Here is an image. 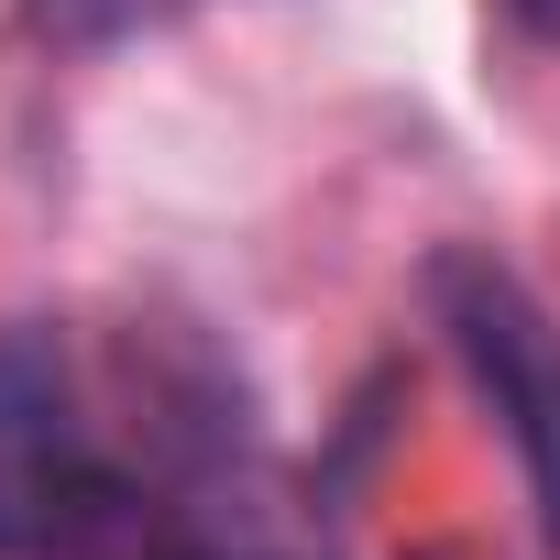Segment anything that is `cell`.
Masks as SVG:
<instances>
[{
  "label": "cell",
  "instance_id": "cell-4",
  "mask_svg": "<svg viewBox=\"0 0 560 560\" xmlns=\"http://www.w3.org/2000/svg\"><path fill=\"white\" fill-rule=\"evenodd\" d=\"M505 23H516L527 45H560V0H505Z\"/></svg>",
  "mask_w": 560,
  "mask_h": 560
},
{
  "label": "cell",
  "instance_id": "cell-1",
  "mask_svg": "<svg viewBox=\"0 0 560 560\" xmlns=\"http://www.w3.org/2000/svg\"><path fill=\"white\" fill-rule=\"evenodd\" d=\"M132 440L89 560H330L319 505L264 451L253 396L187 330H132Z\"/></svg>",
  "mask_w": 560,
  "mask_h": 560
},
{
  "label": "cell",
  "instance_id": "cell-3",
  "mask_svg": "<svg viewBox=\"0 0 560 560\" xmlns=\"http://www.w3.org/2000/svg\"><path fill=\"white\" fill-rule=\"evenodd\" d=\"M418 308L440 352L462 363V385L483 396V418L505 429L527 505H538V549L560 560V308L483 242H440L418 264Z\"/></svg>",
  "mask_w": 560,
  "mask_h": 560
},
{
  "label": "cell",
  "instance_id": "cell-2",
  "mask_svg": "<svg viewBox=\"0 0 560 560\" xmlns=\"http://www.w3.org/2000/svg\"><path fill=\"white\" fill-rule=\"evenodd\" d=\"M121 483L89 363L56 319H0V560H89Z\"/></svg>",
  "mask_w": 560,
  "mask_h": 560
}]
</instances>
